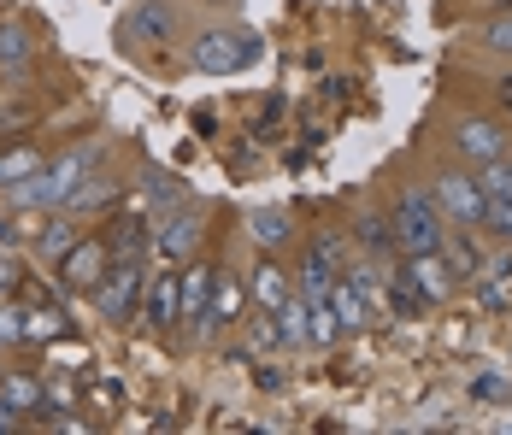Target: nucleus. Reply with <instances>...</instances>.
Listing matches in <instances>:
<instances>
[{
    "mask_svg": "<svg viewBox=\"0 0 512 435\" xmlns=\"http://www.w3.org/2000/svg\"><path fill=\"white\" fill-rule=\"evenodd\" d=\"M101 165V142H77V147H65L59 159H42L36 165V177H24L18 189H6L18 206H36V212H59L71 194H77V183L89 177Z\"/></svg>",
    "mask_w": 512,
    "mask_h": 435,
    "instance_id": "obj_1",
    "label": "nucleus"
},
{
    "mask_svg": "<svg viewBox=\"0 0 512 435\" xmlns=\"http://www.w3.org/2000/svg\"><path fill=\"white\" fill-rule=\"evenodd\" d=\"M189 59H195V71H206V77H236V71H248L259 59V36L242 30V24H218V30H201L189 42Z\"/></svg>",
    "mask_w": 512,
    "mask_h": 435,
    "instance_id": "obj_2",
    "label": "nucleus"
},
{
    "mask_svg": "<svg viewBox=\"0 0 512 435\" xmlns=\"http://www.w3.org/2000/svg\"><path fill=\"white\" fill-rule=\"evenodd\" d=\"M395 247L401 253H436L442 247V236H448V224H442V206H436V194L424 189H401V200H395Z\"/></svg>",
    "mask_w": 512,
    "mask_h": 435,
    "instance_id": "obj_3",
    "label": "nucleus"
},
{
    "mask_svg": "<svg viewBox=\"0 0 512 435\" xmlns=\"http://www.w3.org/2000/svg\"><path fill=\"white\" fill-rule=\"evenodd\" d=\"M142 289H148V253L112 259V265H106V277H101V289H95V306H101V318H112V324L136 318V306H142Z\"/></svg>",
    "mask_w": 512,
    "mask_h": 435,
    "instance_id": "obj_4",
    "label": "nucleus"
},
{
    "mask_svg": "<svg viewBox=\"0 0 512 435\" xmlns=\"http://www.w3.org/2000/svg\"><path fill=\"white\" fill-rule=\"evenodd\" d=\"M436 206H442V218H454V224H483L489 218V194H483V183L471 177V171H436Z\"/></svg>",
    "mask_w": 512,
    "mask_h": 435,
    "instance_id": "obj_5",
    "label": "nucleus"
},
{
    "mask_svg": "<svg viewBox=\"0 0 512 435\" xmlns=\"http://www.w3.org/2000/svg\"><path fill=\"white\" fill-rule=\"evenodd\" d=\"M106 265H112V247H106V236H77V242L59 253V277H65V289H77V294H95V289H101Z\"/></svg>",
    "mask_w": 512,
    "mask_h": 435,
    "instance_id": "obj_6",
    "label": "nucleus"
},
{
    "mask_svg": "<svg viewBox=\"0 0 512 435\" xmlns=\"http://www.w3.org/2000/svg\"><path fill=\"white\" fill-rule=\"evenodd\" d=\"M142 318H148V330H159V336H171L177 324H183V271H159V277H148V289H142V306H136Z\"/></svg>",
    "mask_w": 512,
    "mask_h": 435,
    "instance_id": "obj_7",
    "label": "nucleus"
},
{
    "mask_svg": "<svg viewBox=\"0 0 512 435\" xmlns=\"http://www.w3.org/2000/svg\"><path fill=\"white\" fill-rule=\"evenodd\" d=\"M401 277H407L424 300H448V294H454V283H460V277H454V265L442 259V247H436V253H407Z\"/></svg>",
    "mask_w": 512,
    "mask_h": 435,
    "instance_id": "obj_8",
    "label": "nucleus"
},
{
    "mask_svg": "<svg viewBox=\"0 0 512 435\" xmlns=\"http://www.w3.org/2000/svg\"><path fill=\"white\" fill-rule=\"evenodd\" d=\"M195 242H201V206H177V212L154 230V247L171 265H183V259L195 253Z\"/></svg>",
    "mask_w": 512,
    "mask_h": 435,
    "instance_id": "obj_9",
    "label": "nucleus"
},
{
    "mask_svg": "<svg viewBox=\"0 0 512 435\" xmlns=\"http://www.w3.org/2000/svg\"><path fill=\"white\" fill-rule=\"evenodd\" d=\"M212 289H218V271L212 265H189L183 271V324L195 330V341H206V312H212Z\"/></svg>",
    "mask_w": 512,
    "mask_h": 435,
    "instance_id": "obj_10",
    "label": "nucleus"
},
{
    "mask_svg": "<svg viewBox=\"0 0 512 435\" xmlns=\"http://www.w3.org/2000/svg\"><path fill=\"white\" fill-rule=\"evenodd\" d=\"M454 147H460L465 159L489 165V159H501V153H507V130H501V124H489V118H460V124H454Z\"/></svg>",
    "mask_w": 512,
    "mask_h": 435,
    "instance_id": "obj_11",
    "label": "nucleus"
},
{
    "mask_svg": "<svg viewBox=\"0 0 512 435\" xmlns=\"http://www.w3.org/2000/svg\"><path fill=\"white\" fill-rule=\"evenodd\" d=\"M330 283H336V242L330 236H318L307 247V259H301V300H330Z\"/></svg>",
    "mask_w": 512,
    "mask_h": 435,
    "instance_id": "obj_12",
    "label": "nucleus"
},
{
    "mask_svg": "<svg viewBox=\"0 0 512 435\" xmlns=\"http://www.w3.org/2000/svg\"><path fill=\"white\" fill-rule=\"evenodd\" d=\"M330 312H336L342 336H348V330H365V324L377 318V306L354 289V277H336V283H330Z\"/></svg>",
    "mask_w": 512,
    "mask_h": 435,
    "instance_id": "obj_13",
    "label": "nucleus"
},
{
    "mask_svg": "<svg viewBox=\"0 0 512 435\" xmlns=\"http://www.w3.org/2000/svg\"><path fill=\"white\" fill-rule=\"evenodd\" d=\"M106 247H112V259L154 253V230H148V218H142V212H118V218H112V230H106Z\"/></svg>",
    "mask_w": 512,
    "mask_h": 435,
    "instance_id": "obj_14",
    "label": "nucleus"
},
{
    "mask_svg": "<svg viewBox=\"0 0 512 435\" xmlns=\"http://www.w3.org/2000/svg\"><path fill=\"white\" fill-rule=\"evenodd\" d=\"M289 294H295V283H289V277H283V265L265 253V259L254 265V300H259V312H277Z\"/></svg>",
    "mask_w": 512,
    "mask_h": 435,
    "instance_id": "obj_15",
    "label": "nucleus"
},
{
    "mask_svg": "<svg viewBox=\"0 0 512 435\" xmlns=\"http://www.w3.org/2000/svg\"><path fill=\"white\" fill-rule=\"evenodd\" d=\"M271 318V330H277V347H307V300L301 294H289L277 312H265Z\"/></svg>",
    "mask_w": 512,
    "mask_h": 435,
    "instance_id": "obj_16",
    "label": "nucleus"
},
{
    "mask_svg": "<svg viewBox=\"0 0 512 435\" xmlns=\"http://www.w3.org/2000/svg\"><path fill=\"white\" fill-rule=\"evenodd\" d=\"M242 306H248V289H242L236 277H218V289H212V312H206V330L218 336L224 324H236V318H242Z\"/></svg>",
    "mask_w": 512,
    "mask_h": 435,
    "instance_id": "obj_17",
    "label": "nucleus"
},
{
    "mask_svg": "<svg viewBox=\"0 0 512 435\" xmlns=\"http://www.w3.org/2000/svg\"><path fill=\"white\" fill-rule=\"evenodd\" d=\"M289 236H295V218H289L283 206H259V212H254V242H259V253H277Z\"/></svg>",
    "mask_w": 512,
    "mask_h": 435,
    "instance_id": "obj_18",
    "label": "nucleus"
},
{
    "mask_svg": "<svg viewBox=\"0 0 512 435\" xmlns=\"http://www.w3.org/2000/svg\"><path fill=\"white\" fill-rule=\"evenodd\" d=\"M0 394L18 406V418H30V412L48 406V388L36 383V377H24V371H6V377H0Z\"/></svg>",
    "mask_w": 512,
    "mask_h": 435,
    "instance_id": "obj_19",
    "label": "nucleus"
},
{
    "mask_svg": "<svg viewBox=\"0 0 512 435\" xmlns=\"http://www.w3.org/2000/svg\"><path fill=\"white\" fill-rule=\"evenodd\" d=\"M36 165H42V147H30V142L0 147V189H18L24 177H36Z\"/></svg>",
    "mask_w": 512,
    "mask_h": 435,
    "instance_id": "obj_20",
    "label": "nucleus"
},
{
    "mask_svg": "<svg viewBox=\"0 0 512 435\" xmlns=\"http://www.w3.org/2000/svg\"><path fill=\"white\" fill-rule=\"evenodd\" d=\"M71 336V318L59 306H24V341H59Z\"/></svg>",
    "mask_w": 512,
    "mask_h": 435,
    "instance_id": "obj_21",
    "label": "nucleus"
},
{
    "mask_svg": "<svg viewBox=\"0 0 512 435\" xmlns=\"http://www.w3.org/2000/svg\"><path fill=\"white\" fill-rule=\"evenodd\" d=\"M71 242H77V224H71V218H48V224L36 230V247H42L48 259H59Z\"/></svg>",
    "mask_w": 512,
    "mask_h": 435,
    "instance_id": "obj_22",
    "label": "nucleus"
},
{
    "mask_svg": "<svg viewBox=\"0 0 512 435\" xmlns=\"http://www.w3.org/2000/svg\"><path fill=\"white\" fill-rule=\"evenodd\" d=\"M359 242L371 247V253H389V247H395V224H389V218H371V212H365V218H359Z\"/></svg>",
    "mask_w": 512,
    "mask_h": 435,
    "instance_id": "obj_23",
    "label": "nucleus"
},
{
    "mask_svg": "<svg viewBox=\"0 0 512 435\" xmlns=\"http://www.w3.org/2000/svg\"><path fill=\"white\" fill-rule=\"evenodd\" d=\"M442 259L454 265V277H477V247H471V236H460V242L442 236Z\"/></svg>",
    "mask_w": 512,
    "mask_h": 435,
    "instance_id": "obj_24",
    "label": "nucleus"
},
{
    "mask_svg": "<svg viewBox=\"0 0 512 435\" xmlns=\"http://www.w3.org/2000/svg\"><path fill=\"white\" fill-rule=\"evenodd\" d=\"M30 59V36L18 24H0V65H24Z\"/></svg>",
    "mask_w": 512,
    "mask_h": 435,
    "instance_id": "obj_25",
    "label": "nucleus"
},
{
    "mask_svg": "<svg viewBox=\"0 0 512 435\" xmlns=\"http://www.w3.org/2000/svg\"><path fill=\"white\" fill-rule=\"evenodd\" d=\"M130 30H136L142 42H165V30H171V18H165L159 6H142V12L130 18Z\"/></svg>",
    "mask_w": 512,
    "mask_h": 435,
    "instance_id": "obj_26",
    "label": "nucleus"
},
{
    "mask_svg": "<svg viewBox=\"0 0 512 435\" xmlns=\"http://www.w3.org/2000/svg\"><path fill=\"white\" fill-rule=\"evenodd\" d=\"M389 300H395V312H401V318H418V312H424V294L412 289L401 271H395V283H389Z\"/></svg>",
    "mask_w": 512,
    "mask_h": 435,
    "instance_id": "obj_27",
    "label": "nucleus"
},
{
    "mask_svg": "<svg viewBox=\"0 0 512 435\" xmlns=\"http://www.w3.org/2000/svg\"><path fill=\"white\" fill-rule=\"evenodd\" d=\"M501 242H512V194H489V218H483Z\"/></svg>",
    "mask_w": 512,
    "mask_h": 435,
    "instance_id": "obj_28",
    "label": "nucleus"
},
{
    "mask_svg": "<svg viewBox=\"0 0 512 435\" xmlns=\"http://www.w3.org/2000/svg\"><path fill=\"white\" fill-rule=\"evenodd\" d=\"M24 341V306L18 300H0V347Z\"/></svg>",
    "mask_w": 512,
    "mask_h": 435,
    "instance_id": "obj_29",
    "label": "nucleus"
},
{
    "mask_svg": "<svg viewBox=\"0 0 512 435\" xmlns=\"http://www.w3.org/2000/svg\"><path fill=\"white\" fill-rule=\"evenodd\" d=\"M483 42L495 53H512V6H501L495 18H489V30H483Z\"/></svg>",
    "mask_w": 512,
    "mask_h": 435,
    "instance_id": "obj_30",
    "label": "nucleus"
},
{
    "mask_svg": "<svg viewBox=\"0 0 512 435\" xmlns=\"http://www.w3.org/2000/svg\"><path fill=\"white\" fill-rule=\"evenodd\" d=\"M18 424H24V418H18V406H12V400L0 394V435H6V430H18Z\"/></svg>",
    "mask_w": 512,
    "mask_h": 435,
    "instance_id": "obj_31",
    "label": "nucleus"
},
{
    "mask_svg": "<svg viewBox=\"0 0 512 435\" xmlns=\"http://www.w3.org/2000/svg\"><path fill=\"white\" fill-rule=\"evenodd\" d=\"M501 106L512 112V77H501Z\"/></svg>",
    "mask_w": 512,
    "mask_h": 435,
    "instance_id": "obj_32",
    "label": "nucleus"
},
{
    "mask_svg": "<svg viewBox=\"0 0 512 435\" xmlns=\"http://www.w3.org/2000/svg\"><path fill=\"white\" fill-rule=\"evenodd\" d=\"M0 353H6V347H0Z\"/></svg>",
    "mask_w": 512,
    "mask_h": 435,
    "instance_id": "obj_33",
    "label": "nucleus"
}]
</instances>
